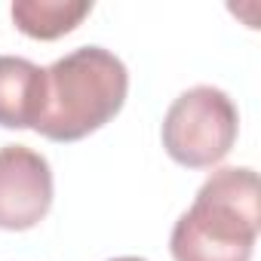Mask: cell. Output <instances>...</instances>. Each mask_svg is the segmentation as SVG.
Listing matches in <instances>:
<instances>
[{
    "mask_svg": "<svg viewBox=\"0 0 261 261\" xmlns=\"http://www.w3.org/2000/svg\"><path fill=\"white\" fill-rule=\"evenodd\" d=\"M261 230L258 175L249 166H224L197 191L175 221L169 252L175 261H252Z\"/></svg>",
    "mask_w": 261,
    "mask_h": 261,
    "instance_id": "6da1fadb",
    "label": "cell"
},
{
    "mask_svg": "<svg viewBox=\"0 0 261 261\" xmlns=\"http://www.w3.org/2000/svg\"><path fill=\"white\" fill-rule=\"evenodd\" d=\"M126 92V65L105 46H80L46 68V101L34 129L49 142H80L120 114Z\"/></svg>",
    "mask_w": 261,
    "mask_h": 261,
    "instance_id": "7a4b0ae2",
    "label": "cell"
},
{
    "mask_svg": "<svg viewBox=\"0 0 261 261\" xmlns=\"http://www.w3.org/2000/svg\"><path fill=\"white\" fill-rule=\"evenodd\" d=\"M240 133L233 98L218 86L185 89L163 117V148L188 169H209L221 163Z\"/></svg>",
    "mask_w": 261,
    "mask_h": 261,
    "instance_id": "3957f363",
    "label": "cell"
},
{
    "mask_svg": "<svg viewBox=\"0 0 261 261\" xmlns=\"http://www.w3.org/2000/svg\"><path fill=\"white\" fill-rule=\"evenodd\" d=\"M53 209V169L28 145L0 148V230H31Z\"/></svg>",
    "mask_w": 261,
    "mask_h": 261,
    "instance_id": "277c9868",
    "label": "cell"
},
{
    "mask_svg": "<svg viewBox=\"0 0 261 261\" xmlns=\"http://www.w3.org/2000/svg\"><path fill=\"white\" fill-rule=\"evenodd\" d=\"M46 101V68L19 56H0V126L34 129Z\"/></svg>",
    "mask_w": 261,
    "mask_h": 261,
    "instance_id": "5b68a950",
    "label": "cell"
},
{
    "mask_svg": "<svg viewBox=\"0 0 261 261\" xmlns=\"http://www.w3.org/2000/svg\"><path fill=\"white\" fill-rule=\"evenodd\" d=\"M92 13L89 0H16L13 22L34 40H56L74 31Z\"/></svg>",
    "mask_w": 261,
    "mask_h": 261,
    "instance_id": "8992f818",
    "label": "cell"
},
{
    "mask_svg": "<svg viewBox=\"0 0 261 261\" xmlns=\"http://www.w3.org/2000/svg\"><path fill=\"white\" fill-rule=\"evenodd\" d=\"M111 261H145V258H136V255H123V258H111Z\"/></svg>",
    "mask_w": 261,
    "mask_h": 261,
    "instance_id": "52a82bcc",
    "label": "cell"
}]
</instances>
